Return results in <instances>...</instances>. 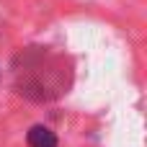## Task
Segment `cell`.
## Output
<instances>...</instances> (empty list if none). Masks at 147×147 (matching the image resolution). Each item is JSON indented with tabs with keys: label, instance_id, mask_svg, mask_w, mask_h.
<instances>
[{
	"label": "cell",
	"instance_id": "1",
	"mask_svg": "<svg viewBox=\"0 0 147 147\" xmlns=\"http://www.w3.org/2000/svg\"><path fill=\"white\" fill-rule=\"evenodd\" d=\"M16 88L21 96L31 101H52L62 93H67L72 72L65 57L49 52V49H26L16 57L13 65Z\"/></svg>",
	"mask_w": 147,
	"mask_h": 147
},
{
	"label": "cell",
	"instance_id": "2",
	"mask_svg": "<svg viewBox=\"0 0 147 147\" xmlns=\"http://www.w3.org/2000/svg\"><path fill=\"white\" fill-rule=\"evenodd\" d=\"M26 142H28V147H57L59 145V142H57V134H54L49 127H44V124L31 127Z\"/></svg>",
	"mask_w": 147,
	"mask_h": 147
}]
</instances>
